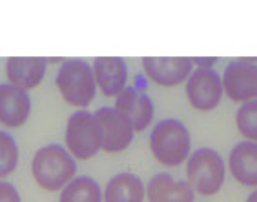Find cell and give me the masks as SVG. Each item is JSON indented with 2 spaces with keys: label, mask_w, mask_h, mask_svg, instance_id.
<instances>
[{
  "label": "cell",
  "mask_w": 257,
  "mask_h": 202,
  "mask_svg": "<svg viewBox=\"0 0 257 202\" xmlns=\"http://www.w3.org/2000/svg\"><path fill=\"white\" fill-rule=\"evenodd\" d=\"M235 126L246 140L257 142V100L241 104L235 113Z\"/></svg>",
  "instance_id": "d6986e66"
},
{
  "label": "cell",
  "mask_w": 257,
  "mask_h": 202,
  "mask_svg": "<svg viewBox=\"0 0 257 202\" xmlns=\"http://www.w3.org/2000/svg\"><path fill=\"white\" fill-rule=\"evenodd\" d=\"M113 108L128 118L135 133H143L144 129H148L150 124L154 122V100L150 99L148 93H144L143 89L135 88V86L134 88L126 86L119 97H115Z\"/></svg>",
  "instance_id": "30bf717a"
},
{
  "label": "cell",
  "mask_w": 257,
  "mask_h": 202,
  "mask_svg": "<svg viewBox=\"0 0 257 202\" xmlns=\"http://www.w3.org/2000/svg\"><path fill=\"white\" fill-rule=\"evenodd\" d=\"M0 202H22L19 189L8 180H0Z\"/></svg>",
  "instance_id": "ffe728a7"
},
{
  "label": "cell",
  "mask_w": 257,
  "mask_h": 202,
  "mask_svg": "<svg viewBox=\"0 0 257 202\" xmlns=\"http://www.w3.org/2000/svg\"><path fill=\"white\" fill-rule=\"evenodd\" d=\"M223 91L237 104L257 100V59H235L224 68Z\"/></svg>",
  "instance_id": "8992f818"
},
{
  "label": "cell",
  "mask_w": 257,
  "mask_h": 202,
  "mask_svg": "<svg viewBox=\"0 0 257 202\" xmlns=\"http://www.w3.org/2000/svg\"><path fill=\"white\" fill-rule=\"evenodd\" d=\"M55 86L66 104L79 109L88 108L97 95L91 64L82 59H64L55 77Z\"/></svg>",
  "instance_id": "3957f363"
},
{
  "label": "cell",
  "mask_w": 257,
  "mask_h": 202,
  "mask_svg": "<svg viewBox=\"0 0 257 202\" xmlns=\"http://www.w3.org/2000/svg\"><path fill=\"white\" fill-rule=\"evenodd\" d=\"M146 184L135 173L122 171L109 178L104 186L102 202H144Z\"/></svg>",
  "instance_id": "2e32d148"
},
{
  "label": "cell",
  "mask_w": 257,
  "mask_h": 202,
  "mask_svg": "<svg viewBox=\"0 0 257 202\" xmlns=\"http://www.w3.org/2000/svg\"><path fill=\"white\" fill-rule=\"evenodd\" d=\"M150 149L155 160L163 166H181L192 153L190 129L179 118H163L150 133Z\"/></svg>",
  "instance_id": "7a4b0ae2"
},
{
  "label": "cell",
  "mask_w": 257,
  "mask_h": 202,
  "mask_svg": "<svg viewBox=\"0 0 257 202\" xmlns=\"http://www.w3.org/2000/svg\"><path fill=\"white\" fill-rule=\"evenodd\" d=\"M31 175L37 186L46 191H62L77 177V160L60 144H46L33 155Z\"/></svg>",
  "instance_id": "6da1fadb"
},
{
  "label": "cell",
  "mask_w": 257,
  "mask_h": 202,
  "mask_svg": "<svg viewBox=\"0 0 257 202\" xmlns=\"http://www.w3.org/2000/svg\"><path fill=\"white\" fill-rule=\"evenodd\" d=\"M31 115V97L28 91L11 86L10 82L0 84V126L8 129L22 128Z\"/></svg>",
  "instance_id": "7c38bea8"
},
{
  "label": "cell",
  "mask_w": 257,
  "mask_h": 202,
  "mask_svg": "<svg viewBox=\"0 0 257 202\" xmlns=\"http://www.w3.org/2000/svg\"><path fill=\"white\" fill-rule=\"evenodd\" d=\"M246 202H257V189H253V191L250 193V195H248Z\"/></svg>",
  "instance_id": "7402d4cb"
},
{
  "label": "cell",
  "mask_w": 257,
  "mask_h": 202,
  "mask_svg": "<svg viewBox=\"0 0 257 202\" xmlns=\"http://www.w3.org/2000/svg\"><path fill=\"white\" fill-rule=\"evenodd\" d=\"M19 144L15 137L8 133L6 129H0V180H6L19 166Z\"/></svg>",
  "instance_id": "ac0fdd59"
},
{
  "label": "cell",
  "mask_w": 257,
  "mask_h": 202,
  "mask_svg": "<svg viewBox=\"0 0 257 202\" xmlns=\"http://www.w3.org/2000/svg\"><path fill=\"white\" fill-rule=\"evenodd\" d=\"M141 64L144 75L163 88L183 84L193 71L192 59L188 57H144Z\"/></svg>",
  "instance_id": "9c48e42d"
},
{
  "label": "cell",
  "mask_w": 257,
  "mask_h": 202,
  "mask_svg": "<svg viewBox=\"0 0 257 202\" xmlns=\"http://www.w3.org/2000/svg\"><path fill=\"white\" fill-rule=\"evenodd\" d=\"M186 99L190 106L197 111H212L223 100V82L221 75L215 69H199L193 68L186 82Z\"/></svg>",
  "instance_id": "52a82bcc"
},
{
  "label": "cell",
  "mask_w": 257,
  "mask_h": 202,
  "mask_svg": "<svg viewBox=\"0 0 257 202\" xmlns=\"http://www.w3.org/2000/svg\"><path fill=\"white\" fill-rule=\"evenodd\" d=\"M148 202H193L195 191L186 180L173 178L170 173H155L146 186Z\"/></svg>",
  "instance_id": "5bb4252c"
},
{
  "label": "cell",
  "mask_w": 257,
  "mask_h": 202,
  "mask_svg": "<svg viewBox=\"0 0 257 202\" xmlns=\"http://www.w3.org/2000/svg\"><path fill=\"white\" fill-rule=\"evenodd\" d=\"M48 62L42 57H10L6 60V77L11 86L33 91L46 77Z\"/></svg>",
  "instance_id": "4fadbf2b"
},
{
  "label": "cell",
  "mask_w": 257,
  "mask_h": 202,
  "mask_svg": "<svg viewBox=\"0 0 257 202\" xmlns=\"http://www.w3.org/2000/svg\"><path fill=\"white\" fill-rule=\"evenodd\" d=\"M95 120L99 124L102 149L106 153H120L134 142L135 131L128 118L119 113L113 106H104L95 111Z\"/></svg>",
  "instance_id": "ba28073f"
},
{
  "label": "cell",
  "mask_w": 257,
  "mask_h": 202,
  "mask_svg": "<svg viewBox=\"0 0 257 202\" xmlns=\"http://www.w3.org/2000/svg\"><path fill=\"white\" fill-rule=\"evenodd\" d=\"M192 64L193 68H199V69H213V66L217 64V59H192Z\"/></svg>",
  "instance_id": "44dd1931"
},
{
  "label": "cell",
  "mask_w": 257,
  "mask_h": 202,
  "mask_svg": "<svg viewBox=\"0 0 257 202\" xmlns=\"http://www.w3.org/2000/svg\"><path fill=\"white\" fill-rule=\"evenodd\" d=\"M226 180L224 158L212 148H199L186 158V182L203 197H212L221 191Z\"/></svg>",
  "instance_id": "277c9868"
},
{
  "label": "cell",
  "mask_w": 257,
  "mask_h": 202,
  "mask_svg": "<svg viewBox=\"0 0 257 202\" xmlns=\"http://www.w3.org/2000/svg\"><path fill=\"white\" fill-rule=\"evenodd\" d=\"M64 144V148L75 160L93 158L102 149V137L95 115L86 109H79L69 115L66 122Z\"/></svg>",
  "instance_id": "5b68a950"
},
{
  "label": "cell",
  "mask_w": 257,
  "mask_h": 202,
  "mask_svg": "<svg viewBox=\"0 0 257 202\" xmlns=\"http://www.w3.org/2000/svg\"><path fill=\"white\" fill-rule=\"evenodd\" d=\"M95 86L104 97L115 99L128 86V64L120 57H97L91 62Z\"/></svg>",
  "instance_id": "8fae6325"
},
{
  "label": "cell",
  "mask_w": 257,
  "mask_h": 202,
  "mask_svg": "<svg viewBox=\"0 0 257 202\" xmlns=\"http://www.w3.org/2000/svg\"><path fill=\"white\" fill-rule=\"evenodd\" d=\"M228 169L241 186L257 187V142L235 144L228 155Z\"/></svg>",
  "instance_id": "9a60e30c"
},
{
  "label": "cell",
  "mask_w": 257,
  "mask_h": 202,
  "mask_svg": "<svg viewBox=\"0 0 257 202\" xmlns=\"http://www.w3.org/2000/svg\"><path fill=\"white\" fill-rule=\"evenodd\" d=\"M59 202H102V187L95 178L79 175L62 187Z\"/></svg>",
  "instance_id": "e0dca14e"
}]
</instances>
